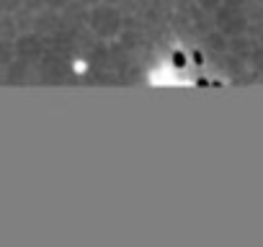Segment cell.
I'll return each mask as SVG.
<instances>
[{
  "label": "cell",
  "mask_w": 263,
  "mask_h": 247,
  "mask_svg": "<svg viewBox=\"0 0 263 247\" xmlns=\"http://www.w3.org/2000/svg\"><path fill=\"white\" fill-rule=\"evenodd\" d=\"M85 3H93V0H85Z\"/></svg>",
  "instance_id": "1"
}]
</instances>
